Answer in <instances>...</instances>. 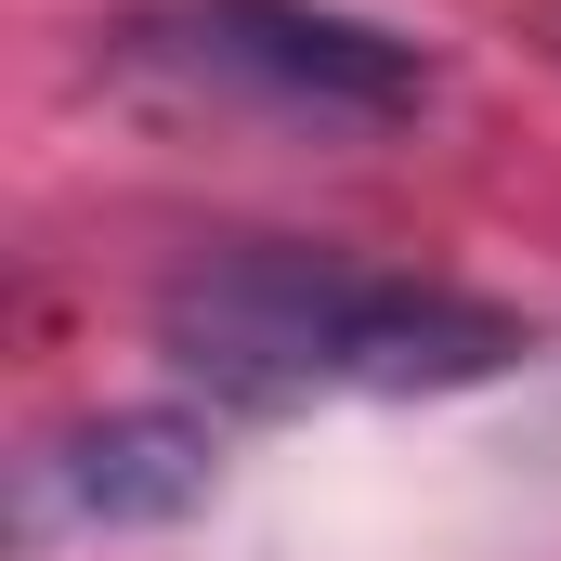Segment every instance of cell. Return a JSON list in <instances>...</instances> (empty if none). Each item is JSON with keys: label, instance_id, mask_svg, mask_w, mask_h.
<instances>
[{"label": "cell", "instance_id": "obj_1", "mask_svg": "<svg viewBox=\"0 0 561 561\" xmlns=\"http://www.w3.org/2000/svg\"><path fill=\"white\" fill-rule=\"evenodd\" d=\"M157 353L249 419H300V405H419V392H483L510 379L536 340L523 313L470 300L444 275H392V262H340V249H209L157 287Z\"/></svg>", "mask_w": 561, "mask_h": 561}, {"label": "cell", "instance_id": "obj_2", "mask_svg": "<svg viewBox=\"0 0 561 561\" xmlns=\"http://www.w3.org/2000/svg\"><path fill=\"white\" fill-rule=\"evenodd\" d=\"M105 66L196 105H275L313 131H392L431 105V53L340 0H144L105 26Z\"/></svg>", "mask_w": 561, "mask_h": 561}, {"label": "cell", "instance_id": "obj_3", "mask_svg": "<svg viewBox=\"0 0 561 561\" xmlns=\"http://www.w3.org/2000/svg\"><path fill=\"white\" fill-rule=\"evenodd\" d=\"M222 483V431L196 405H105V419H66L26 444L13 470V536H157L183 510H209Z\"/></svg>", "mask_w": 561, "mask_h": 561}]
</instances>
